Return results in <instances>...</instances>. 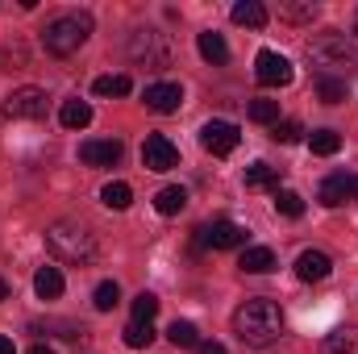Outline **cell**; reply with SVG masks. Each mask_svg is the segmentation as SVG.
Segmentation results:
<instances>
[{"instance_id":"8","label":"cell","mask_w":358,"mask_h":354,"mask_svg":"<svg viewBox=\"0 0 358 354\" xmlns=\"http://www.w3.org/2000/svg\"><path fill=\"white\" fill-rule=\"evenodd\" d=\"M317 200H321L325 208H342V204L358 200V176H350V171H334V176L317 187Z\"/></svg>"},{"instance_id":"26","label":"cell","mask_w":358,"mask_h":354,"mask_svg":"<svg viewBox=\"0 0 358 354\" xmlns=\"http://www.w3.org/2000/svg\"><path fill=\"white\" fill-rule=\"evenodd\" d=\"M317 13H321V4H317V0H296V4H279V17H283V21H296V25L313 21Z\"/></svg>"},{"instance_id":"21","label":"cell","mask_w":358,"mask_h":354,"mask_svg":"<svg viewBox=\"0 0 358 354\" xmlns=\"http://www.w3.org/2000/svg\"><path fill=\"white\" fill-rule=\"evenodd\" d=\"M155 208H159L163 217H176V213H183V208H187V187H179V183L163 187V192L155 196Z\"/></svg>"},{"instance_id":"5","label":"cell","mask_w":358,"mask_h":354,"mask_svg":"<svg viewBox=\"0 0 358 354\" xmlns=\"http://www.w3.org/2000/svg\"><path fill=\"white\" fill-rule=\"evenodd\" d=\"M255 80H259L263 88H287V84L296 80L292 59L279 55V50H259V59H255Z\"/></svg>"},{"instance_id":"2","label":"cell","mask_w":358,"mask_h":354,"mask_svg":"<svg viewBox=\"0 0 358 354\" xmlns=\"http://www.w3.org/2000/svg\"><path fill=\"white\" fill-rule=\"evenodd\" d=\"M308 67L317 71V80H350L358 71V42H346L342 34H321L317 42H308Z\"/></svg>"},{"instance_id":"13","label":"cell","mask_w":358,"mask_h":354,"mask_svg":"<svg viewBox=\"0 0 358 354\" xmlns=\"http://www.w3.org/2000/svg\"><path fill=\"white\" fill-rule=\"evenodd\" d=\"M329 271H334V259L325 250H304L296 259V279H304V283H321Z\"/></svg>"},{"instance_id":"6","label":"cell","mask_w":358,"mask_h":354,"mask_svg":"<svg viewBox=\"0 0 358 354\" xmlns=\"http://www.w3.org/2000/svg\"><path fill=\"white\" fill-rule=\"evenodd\" d=\"M4 117H13V121H42L46 117V92L42 88H17L4 100Z\"/></svg>"},{"instance_id":"23","label":"cell","mask_w":358,"mask_h":354,"mask_svg":"<svg viewBox=\"0 0 358 354\" xmlns=\"http://www.w3.org/2000/svg\"><path fill=\"white\" fill-rule=\"evenodd\" d=\"M308 150L329 159V155H338V150H342V134H338V129H313V138H308Z\"/></svg>"},{"instance_id":"20","label":"cell","mask_w":358,"mask_h":354,"mask_svg":"<svg viewBox=\"0 0 358 354\" xmlns=\"http://www.w3.org/2000/svg\"><path fill=\"white\" fill-rule=\"evenodd\" d=\"M100 200H104V208L125 213V208L134 204V187H129V183H121V179H113V183H104V187H100Z\"/></svg>"},{"instance_id":"1","label":"cell","mask_w":358,"mask_h":354,"mask_svg":"<svg viewBox=\"0 0 358 354\" xmlns=\"http://www.w3.org/2000/svg\"><path fill=\"white\" fill-rule=\"evenodd\" d=\"M283 330H287L283 309H279L275 300H267V296H255V300H246V304L234 313V334H238L246 346H255V351L275 346V342L283 338Z\"/></svg>"},{"instance_id":"38","label":"cell","mask_w":358,"mask_h":354,"mask_svg":"<svg viewBox=\"0 0 358 354\" xmlns=\"http://www.w3.org/2000/svg\"><path fill=\"white\" fill-rule=\"evenodd\" d=\"M29 354H55V351H50V346H42V342H38V346H29Z\"/></svg>"},{"instance_id":"36","label":"cell","mask_w":358,"mask_h":354,"mask_svg":"<svg viewBox=\"0 0 358 354\" xmlns=\"http://www.w3.org/2000/svg\"><path fill=\"white\" fill-rule=\"evenodd\" d=\"M200 354H229V351H225L221 342H204V346H200Z\"/></svg>"},{"instance_id":"39","label":"cell","mask_w":358,"mask_h":354,"mask_svg":"<svg viewBox=\"0 0 358 354\" xmlns=\"http://www.w3.org/2000/svg\"><path fill=\"white\" fill-rule=\"evenodd\" d=\"M0 300H8V283L4 279H0Z\"/></svg>"},{"instance_id":"29","label":"cell","mask_w":358,"mask_h":354,"mask_svg":"<svg viewBox=\"0 0 358 354\" xmlns=\"http://www.w3.org/2000/svg\"><path fill=\"white\" fill-rule=\"evenodd\" d=\"M279 187V167H271V163H255V167H246V187Z\"/></svg>"},{"instance_id":"35","label":"cell","mask_w":358,"mask_h":354,"mask_svg":"<svg viewBox=\"0 0 358 354\" xmlns=\"http://www.w3.org/2000/svg\"><path fill=\"white\" fill-rule=\"evenodd\" d=\"M34 330H55L59 338H80V334H84V330H80V325H71V321H46V325H42V321H34Z\"/></svg>"},{"instance_id":"37","label":"cell","mask_w":358,"mask_h":354,"mask_svg":"<svg viewBox=\"0 0 358 354\" xmlns=\"http://www.w3.org/2000/svg\"><path fill=\"white\" fill-rule=\"evenodd\" d=\"M0 354H17V346H13V338H4V334H0Z\"/></svg>"},{"instance_id":"9","label":"cell","mask_w":358,"mask_h":354,"mask_svg":"<svg viewBox=\"0 0 358 354\" xmlns=\"http://www.w3.org/2000/svg\"><path fill=\"white\" fill-rule=\"evenodd\" d=\"M129 55H134V59H146V63H155V67H163V63L171 59L167 34H159V29H138L134 42H129Z\"/></svg>"},{"instance_id":"18","label":"cell","mask_w":358,"mask_h":354,"mask_svg":"<svg viewBox=\"0 0 358 354\" xmlns=\"http://www.w3.org/2000/svg\"><path fill=\"white\" fill-rule=\"evenodd\" d=\"M242 271L246 275H267V271H275V255H271L267 246H242Z\"/></svg>"},{"instance_id":"12","label":"cell","mask_w":358,"mask_h":354,"mask_svg":"<svg viewBox=\"0 0 358 354\" xmlns=\"http://www.w3.org/2000/svg\"><path fill=\"white\" fill-rule=\"evenodd\" d=\"M80 159L88 163V167H113L117 159H121V142L117 138H92L80 146Z\"/></svg>"},{"instance_id":"31","label":"cell","mask_w":358,"mask_h":354,"mask_svg":"<svg viewBox=\"0 0 358 354\" xmlns=\"http://www.w3.org/2000/svg\"><path fill=\"white\" fill-rule=\"evenodd\" d=\"M250 121L275 125V121H279V100H250Z\"/></svg>"},{"instance_id":"16","label":"cell","mask_w":358,"mask_h":354,"mask_svg":"<svg viewBox=\"0 0 358 354\" xmlns=\"http://www.w3.org/2000/svg\"><path fill=\"white\" fill-rule=\"evenodd\" d=\"M229 17H234V25H246V29H263L267 25V8L259 0H238L229 8Z\"/></svg>"},{"instance_id":"15","label":"cell","mask_w":358,"mask_h":354,"mask_svg":"<svg viewBox=\"0 0 358 354\" xmlns=\"http://www.w3.org/2000/svg\"><path fill=\"white\" fill-rule=\"evenodd\" d=\"M63 271L59 267H38V275H34V292H38V300H59L63 296Z\"/></svg>"},{"instance_id":"17","label":"cell","mask_w":358,"mask_h":354,"mask_svg":"<svg viewBox=\"0 0 358 354\" xmlns=\"http://www.w3.org/2000/svg\"><path fill=\"white\" fill-rule=\"evenodd\" d=\"M59 121H63V129H88L92 125V104L88 100H63Z\"/></svg>"},{"instance_id":"14","label":"cell","mask_w":358,"mask_h":354,"mask_svg":"<svg viewBox=\"0 0 358 354\" xmlns=\"http://www.w3.org/2000/svg\"><path fill=\"white\" fill-rule=\"evenodd\" d=\"M142 100L155 113H176L179 104H183V88L179 84H150V88L142 92Z\"/></svg>"},{"instance_id":"30","label":"cell","mask_w":358,"mask_h":354,"mask_svg":"<svg viewBox=\"0 0 358 354\" xmlns=\"http://www.w3.org/2000/svg\"><path fill=\"white\" fill-rule=\"evenodd\" d=\"M167 338H171V346H200V334H196L192 321H171Z\"/></svg>"},{"instance_id":"7","label":"cell","mask_w":358,"mask_h":354,"mask_svg":"<svg viewBox=\"0 0 358 354\" xmlns=\"http://www.w3.org/2000/svg\"><path fill=\"white\" fill-rule=\"evenodd\" d=\"M238 142H242V129L234 125V121H208L204 129H200V146L208 150V155H234L238 150Z\"/></svg>"},{"instance_id":"11","label":"cell","mask_w":358,"mask_h":354,"mask_svg":"<svg viewBox=\"0 0 358 354\" xmlns=\"http://www.w3.org/2000/svg\"><path fill=\"white\" fill-rule=\"evenodd\" d=\"M200 242L213 250H234V246H246V229L238 221H213L208 229H200Z\"/></svg>"},{"instance_id":"4","label":"cell","mask_w":358,"mask_h":354,"mask_svg":"<svg viewBox=\"0 0 358 354\" xmlns=\"http://www.w3.org/2000/svg\"><path fill=\"white\" fill-rule=\"evenodd\" d=\"M46 250L55 259H63V263L84 267L96 259V238H92L88 225H80V221H55L46 229Z\"/></svg>"},{"instance_id":"34","label":"cell","mask_w":358,"mask_h":354,"mask_svg":"<svg viewBox=\"0 0 358 354\" xmlns=\"http://www.w3.org/2000/svg\"><path fill=\"white\" fill-rule=\"evenodd\" d=\"M300 134H304V129H300L296 121H275V134H271V138L283 142V146H292V142H300Z\"/></svg>"},{"instance_id":"25","label":"cell","mask_w":358,"mask_h":354,"mask_svg":"<svg viewBox=\"0 0 358 354\" xmlns=\"http://www.w3.org/2000/svg\"><path fill=\"white\" fill-rule=\"evenodd\" d=\"M92 92H96V96H129V92H134V80H129V76H96Z\"/></svg>"},{"instance_id":"10","label":"cell","mask_w":358,"mask_h":354,"mask_svg":"<svg viewBox=\"0 0 358 354\" xmlns=\"http://www.w3.org/2000/svg\"><path fill=\"white\" fill-rule=\"evenodd\" d=\"M142 163H146V171H171V167H179V150L171 146V138L150 134L142 142Z\"/></svg>"},{"instance_id":"19","label":"cell","mask_w":358,"mask_h":354,"mask_svg":"<svg viewBox=\"0 0 358 354\" xmlns=\"http://www.w3.org/2000/svg\"><path fill=\"white\" fill-rule=\"evenodd\" d=\"M325 354H358V325H338L329 338H325Z\"/></svg>"},{"instance_id":"28","label":"cell","mask_w":358,"mask_h":354,"mask_svg":"<svg viewBox=\"0 0 358 354\" xmlns=\"http://www.w3.org/2000/svg\"><path fill=\"white\" fill-rule=\"evenodd\" d=\"M155 342V325L150 321H129L125 325V346L129 351H142V346H150Z\"/></svg>"},{"instance_id":"27","label":"cell","mask_w":358,"mask_h":354,"mask_svg":"<svg viewBox=\"0 0 358 354\" xmlns=\"http://www.w3.org/2000/svg\"><path fill=\"white\" fill-rule=\"evenodd\" d=\"M275 213H283V217H304V200H300V192H292V187H275Z\"/></svg>"},{"instance_id":"24","label":"cell","mask_w":358,"mask_h":354,"mask_svg":"<svg viewBox=\"0 0 358 354\" xmlns=\"http://www.w3.org/2000/svg\"><path fill=\"white\" fill-rule=\"evenodd\" d=\"M92 304H96V313H113V309L121 304V288H117V279H104V283H96V292H92Z\"/></svg>"},{"instance_id":"22","label":"cell","mask_w":358,"mask_h":354,"mask_svg":"<svg viewBox=\"0 0 358 354\" xmlns=\"http://www.w3.org/2000/svg\"><path fill=\"white\" fill-rule=\"evenodd\" d=\"M196 46H200V55H204L208 63H225V59H229V46H225V38H221L217 29H204V34L196 38Z\"/></svg>"},{"instance_id":"3","label":"cell","mask_w":358,"mask_h":354,"mask_svg":"<svg viewBox=\"0 0 358 354\" xmlns=\"http://www.w3.org/2000/svg\"><path fill=\"white\" fill-rule=\"evenodd\" d=\"M88 38H92V13H76V8L50 17L46 29H42V46H46V55H55V59L76 55Z\"/></svg>"},{"instance_id":"33","label":"cell","mask_w":358,"mask_h":354,"mask_svg":"<svg viewBox=\"0 0 358 354\" xmlns=\"http://www.w3.org/2000/svg\"><path fill=\"white\" fill-rule=\"evenodd\" d=\"M317 96H321V104H342L346 100V84L342 80H317Z\"/></svg>"},{"instance_id":"32","label":"cell","mask_w":358,"mask_h":354,"mask_svg":"<svg viewBox=\"0 0 358 354\" xmlns=\"http://www.w3.org/2000/svg\"><path fill=\"white\" fill-rule=\"evenodd\" d=\"M155 313H159V300H155L150 292H138V296H134V317H129V321H155Z\"/></svg>"}]
</instances>
